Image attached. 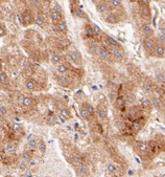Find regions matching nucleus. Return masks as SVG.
Masks as SVG:
<instances>
[{"mask_svg":"<svg viewBox=\"0 0 165 177\" xmlns=\"http://www.w3.org/2000/svg\"><path fill=\"white\" fill-rule=\"evenodd\" d=\"M150 102H152V106H154L155 108H160V107L162 106L161 101L158 98H154Z\"/></svg>","mask_w":165,"mask_h":177,"instance_id":"nucleus-28","label":"nucleus"},{"mask_svg":"<svg viewBox=\"0 0 165 177\" xmlns=\"http://www.w3.org/2000/svg\"><path fill=\"white\" fill-rule=\"evenodd\" d=\"M106 22L110 24H116L119 22V19H118V17L115 14H109L106 17Z\"/></svg>","mask_w":165,"mask_h":177,"instance_id":"nucleus-12","label":"nucleus"},{"mask_svg":"<svg viewBox=\"0 0 165 177\" xmlns=\"http://www.w3.org/2000/svg\"><path fill=\"white\" fill-rule=\"evenodd\" d=\"M155 54H156V56L158 58H164V55H165L164 44H159V45H156Z\"/></svg>","mask_w":165,"mask_h":177,"instance_id":"nucleus-7","label":"nucleus"},{"mask_svg":"<svg viewBox=\"0 0 165 177\" xmlns=\"http://www.w3.org/2000/svg\"><path fill=\"white\" fill-rule=\"evenodd\" d=\"M37 67H38L37 64H31V65L28 66V69L32 71V73H36V71H37Z\"/></svg>","mask_w":165,"mask_h":177,"instance_id":"nucleus-44","label":"nucleus"},{"mask_svg":"<svg viewBox=\"0 0 165 177\" xmlns=\"http://www.w3.org/2000/svg\"><path fill=\"white\" fill-rule=\"evenodd\" d=\"M0 83L1 84H7L9 83V77L5 71H0Z\"/></svg>","mask_w":165,"mask_h":177,"instance_id":"nucleus-24","label":"nucleus"},{"mask_svg":"<svg viewBox=\"0 0 165 177\" xmlns=\"http://www.w3.org/2000/svg\"><path fill=\"white\" fill-rule=\"evenodd\" d=\"M22 157H23L24 160H29L31 159V153H29L28 151H24L23 153H22Z\"/></svg>","mask_w":165,"mask_h":177,"instance_id":"nucleus-41","label":"nucleus"},{"mask_svg":"<svg viewBox=\"0 0 165 177\" xmlns=\"http://www.w3.org/2000/svg\"><path fill=\"white\" fill-rule=\"evenodd\" d=\"M110 54H112V56L117 60H122L123 57H125L123 51L120 48H117V47H111V51H110Z\"/></svg>","mask_w":165,"mask_h":177,"instance_id":"nucleus-5","label":"nucleus"},{"mask_svg":"<svg viewBox=\"0 0 165 177\" xmlns=\"http://www.w3.org/2000/svg\"><path fill=\"white\" fill-rule=\"evenodd\" d=\"M97 11L99 13H107L109 11V5L106 3V2H99V3H97Z\"/></svg>","mask_w":165,"mask_h":177,"instance_id":"nucleus-15","label":"nucleus"},{"mask_svg":"<svg viewBox=\"0 0 165 177\" xmlns=\"http://www.w3.org/2000/svg\"><path fill=\"white\" fill-rule=\"evenodd\" d=\"M141 33L143 34L145 38H150L154 35V30L150 25H143L141 29Z\"/></svg>","mask_w":165,"mask_h":177,"instance_id":"nucleus-8","label":"nucleus"},{"mask_svg":"<svg viewBox=\"0 0 165 177\" xmlns=\"http://www.w3.org/2000/svg\"><path fill=\"white\" fill-rule=\"evenodd\" d=\"M117 105H118V106H119V105H120V106H122V100L118 99L117 100Z\"/></svg>","mask_w":165,"mask_h":177,"instance_id":"nucleus-49","label":"nucleus"},{"mask_svg":"<svg viewBox=\"0 0 165 177\" xmlns=\"http://www.w3.org/2000/svg\"><path fill=\"white\" fill-rule=\"evenodd\" d=\"M85 109L87 110L88 113L90 114V117L91 115H94V113H95V109H94V107L92 106V105H90V104H88L86 105V107H85Z\"/></svg>","mask_w":165,"mask_h":177,"instance_id":"nucleus-31","label":"nucleus"},{"mask_svg":"<svg viewBox=\"0 0 165 177\" xmlns=\"http://www.w3.org/2000/svg\"><path fill=\"white\" fill-rule=\"evenodd\" d=\"M89 51L92 52V54H96L98 51V46L97 44H96L95 42H92L91 44L89 45Z\"/></svg>","mask_w":165,"mask_h":177,"instance_id":"nucleus-30","label":"nucleus"},{"mask_svg":"<svg viewBox=\"0 0 165 177\" xmlns=\"http://www.w3.org/2000/svg\"><path fill=\"white\" fill-rule=\"evenodd\" d=\"M32 103H34V101H32V96H23V99H22V105H23L24 107H26V108L32 107Z\"/></svg>","mask_w":165,"mask_h":177,"instance_id":"nucleus-14","label":"nucleus"},{"mask_svg":"<svg viewBox=\"0 0 165 177\" xmlns=\"http://www.w3.org/2000/svg\"><path fill=\"white\" fill-rule=\"evenodd\" d=\"M120 5H121V0H112L111 7H113V9H117Z\"/></svg>","mask_w":165,"mask_h":177,"instance_id":"nucleus-34","label":"nucleus"},{"mask_svg":"<svg viewBox=\"0 0 165 177\" xmlns=\"http://www.w3.org/2000/svg\"><path fill=\"white\" fill-rule=\"evenodd\" d=\"M110 96H111V100H113V101H114L115 99H116V98H115V96H116V95H115V93H114V92H113V93H111V95H110Z\"/></svg>","mask_w":165,"mask_h":177,"instance_id":"nucleus-50","label":"nucleus"},{"mask_svg":"<svg viewBox=\"0 0 165 177\" xmlns=\"http://www.w3.org/2000/svg\"><path fill=\"white\" fill-rule=\"evenodd\" d=\"M138 148H139V150L141 152H143V153H146V152L150 151V146H148V144L145 142H139Z\"/></svg>","mask_w":165,"mask_h":177,"instance_id":"nucleus-20","label":"nucleus"},{"mask_svg":"<svg viewBox=\"0 0 165 177\" xmlns=\"http://www.w3.org/2000/svg\"><path fill=\"white\" fill-rule=\"evenodd\" d=\"M98 54H99V56H100L101 59H104V60H108V59H110V56H111L110 51H109L107 48H104V46H103V47H100L99 49H98Z\"/></svg>","mask_w":165,"mask_h":177,"instance_id":"nucleus-11","label":"nucleus"},{"mask_svg":"<svg viewBox=\"0 0 165 177\" xmlns=\"http://www.w3.org/2000/svg\"><path fill=\"white\" fill-rule=\"evenodd\" d=\"M137 113H138V110L135 109V108H131L130 110H129V114H130L131 117H135Z\"/></svg>","mask_w":165,"mask_h":177,"instance_id":"nucleus-45","label":"nucleus"},{"mask_svg":"<svg viewBox=\"0 0 165 177\" xmlns=\"http://www.w3.org/2000/svg\"><path fill=\"white\" fill-rule=\"evenodd\" d=\"M142 129V124L140 122H134L133 123V130L135 132H138Z\"/></svg>","mask_w":165,"mask_h":177,"instance_id":"nucleus-29","label":"nucleus"},{"mask_svg":"<svg viewBox=\"0 0 165 177\" xmlns=\"http://www.w3.org/2000/svg\"><path fill=\"white\" fill-rule=\"evenodd\" d=\"M130 1H132V2H135V1H137V0H130Z\"/></svg>","mask_w":165,"mask_h":177,"instance_id":"nucleus-52","label":"nucleus"},{"mask_svg":"<svg viewBox=\"0 0 165 177\" xmlns=\"http://www.w3.org/2000/svg\"><path fill=\"white\" fill-rule=\"evenodd\" d=\"M143 47L145 49V51H147L148 54H153L156 47V43L153 40V38H145L143 41Z\"/></svg>","mask_w":165,"mask_h":177,"instance_id":"nucleus-2","label":"nucleus"},{"mask_svg":"<svg viewBox=\"0 0 165 177\" xmlns=\"http://www.w3.org/2000/svg\"><path fill=\"white\" fill-rule=\"evenodd\" d=\"M59 84L62 85L63 87H67L70 85V79L68 77H65V76H62L59 78Z\"/></svg>","mask_w":165,"mask_h":177,"instance_id":"nucleus-17","label":"nucleus"},{"mask_svg":"<svg viewBox=\"0 0 165 177\" xmlns=\"http://www.w3.org/2000/svg\"><path fill=\"white\" fill-rule=\"evenodd\" d=\"M157 81L160 82V83H164V81H165L164 73H158V74H157Z\"/></svg>","mask_w":165,"mask_h":177,"instance_id":"nucleus-42","label":"nucleus"},{"mask_svg":"<svg viewBox=\"0 0 165 177\" xmlns=\"http://www.w3.org/2000/svg\"><path fill=\"white\" fill-rule=\"evenodd\" d=\"M139 14L145 21H150V18H152V12H150V9L148 5H141L139 10Z\"/></svg>","mask_w":165,"mask_h":177,"instance_id":"nucleus-3","label":"nucleus"},{"mask_svg":"<svg viewBox=\"0 0 165 177\" xmlns=\"http://www.w3.org/2000/svg\"><path fill=\"white\" fill-rule=\"evenodd\" d=\"M7 113V108L4 105H1L0 106V115H5Z\"/></svg>","mask_w":165,"mask_h":177,"instance_id":"nucleus-40","label":"nucleus"},{"mask_svg":"<svg viewBox=\"0 0 165 177\" xmlns=\"http://www.w3.org/2000/svg\"><path fill=\"white\" fill-rule=\"evenodd\" d=\"M60 117L63 121H67L69 120L71 117V114H70V111L68 109H62L61 112H60Z\"/></svg>","mask_w":165,"mask_h":177,"instance_id":"nucleus-18","label":"nucleus"},{"mask_svg":"<svg viewBox=\"0 0 165 177\" xmlns=\"http://www.w3.org/2000/svg\"><path fill=\"white\" fill-rule=\"evenodd\" d=\"M70 162H71V164H72L73 166H79V165H81V158H79L78 155H75V154L71 155Z\"/></svg>","mask_w":165,"mask_h":177,"instance_id":"nucleus-25","label":"nucleus"},{"mask_svg":"<svg viewBox=\"0 0 165 177\" xmlns=\"http://www.w3.org/2000/svg\"><path fill=\"white\" fill-rule=\"evenodd\" d=\"M150 106H152V102H150V100H143V101H142V107H144V108H150Z\"/></svg>","mask_w":165,"mask_h":177,"instance_id":"nucleus-36","label":"nucleus"},{"mask_svg":"<svg viewBox=\"0 0 165 177\" xmlns=\"http://www.w3.org/2000/svg\"><path fill=\"white\" fill-rule=\"evenodd\" d=\"M68 57H69V59L72 61L74 64H82V55L81 52L76 51H70L69 54H68Z\"/></svg>","mask_w":165,"mask_h":177,"instance_id":"nucleus-4","label":"nucleus"},{"mask_svg":"<svg viewBox=\"0 0 165 177\" xmlns=\"http://www.w3.org/2000/svg\"><path fill=\"white\" fill-rule=\"evenodd\" d=\"M144 90L146 91L147 93L153 92V87H152V85H145V86H144Z\"/></svg>","mask_w":165,"mask_h":177,"instance_id":"nucleus-46","label":"nucleus"},{"mask_svg":"<svg viewBox=\"0 0 165 177\" xmlns=\"http://www.w3.org/2000/svg\"><path fill=\"white\" fill-rule=\"evenodd\" d=\"M35 22V18H34V15L31 11H25L23 14H22V18H21V23L23 24L24 26H27V25H31Z\"/></svg>","mask_w":165,"mask_h":177,"instance_id":"nucleus-1","label":"nucleus"},{"mask_svg":"<svg viewBox=\"0 0 165 177\" xmlns=\"http://www.w3.org/2000/svg\"><path fill=\"white\" fill-rule=\"evenodd\" d=\"M61 60H62V56L60 54H57V52H53L50 57V61L52 64H59V63L61 62Z\"/></svg>","mask_w":165,"mask_h":177,"instance_id":"nucleus-16","label":"nucleus"},{"mask_svg":"<svg viewBox=\"0 0 165 177\" xmlns=\"http://www.w3.org/2000/svg\"><path fill=\"white\" fill-rule=\"evenodd\" d=\"M49 16H50V19L52 21H56V22H59V21H62V18H63V15L61 12H57V11H54L52 10L50 14H49Z\"/></svg>","mask_w":165,"mask_h":177,"instance_id":"nucleus-6","label":"nucleus"},{"mask_svg":"<svg viewBox=\"0 0 165 177\" xmlns=\"http://www.w3.org/2000/svg\"><path fill=\"white\" fill-rule=\"evenodd\" d=\"M19 1H21V2H25L26 0H19Z\"/></svg>","mask_w":165,"mask_h":177,"instance_id":"nucleus-51","label":"nucleus"},{"mask_svg":"<svg viewBox=\"0 0 165 177\" xmlns=\"http://www.w3.org/2000/svg\"><path fill=\"white\" fill-rule=\"evenodd\" d=\"M76 15H78V17H81V18H87V16L85 15V14L82 13V11H76Z\"/></svg>","mask_w":165,"mask_h":177,"instance_id":"nucleus-47","label":"nucleus"},{"mask_svg":"<svg viewBox=\"0 0 165 177\" xmlns=\"http://www.w3.org/2000/svg\"><path fill=\"white\" fill-rule=\"evenodd\" d=\"M47 122L49 124H56L57 123V118H56L54 115H50V117H48Z\"/></svg>","mask_w":165,"mask_h":177,"instance_id":"nucleus-43","label":"nucleus"},{"mask_svg":"<svg viewBox=\"0 0 165 177\" xmlns=\"http://www.w3.org/2000/svg\"><path fill=\"white\" fill-rule=\"evenodd\" d=\"M97 114H98V117H99V118H101V120H106V118H107V112H106V110L99 108V109L97 110Z\"/></svg>","mask_w":165,"mask_h":177,"instance_id":"nucleus-32","label":"nucleus"},{"mask_svg":"<svg viewBox=\"0 0 165 177\" xmlns=\"http://www.w3.org/2000/svg\"><path fill=\"white\" fill-rule=\"evenodd\" d=\"M39 149H40V151H41V153H45V151H46V146H45V143L43 142V140H41L40 142V145H39Z\"/></svg>","mask_w":165,"mask_h":177,"instance_id":"nucleus-38","label":"nucleus"},{"mask_svg":"<svg viewBox=\"0 0 165 177\" xmlns=\"http://www.w3.org/2000/svg\"><path fill=\"white\" fill-rule=\"evenodd\" d=\"M25 87H26V89H28V90H31V91L36 90V83H35L34 80L27 79L26 82H25Z\"/></svg>","mask_w":165,"mask_h":177,"instance_id":"nucleus-19","label":"nucleus"},{"mask_svg":"<svg viewBox=\"0 0 165 177\" xmlns=\"http://www.w3.org/2000/svg\"><path fill=\"white\" fill-rule=\"evenodd\" d=\"M139 3L141 5H148L150 4V0H139Z\"/></svg>","mask_w":165,"mask_h":177,"instance_id":"nucleus-48","label":"nucleus"},{"mask_svg":"<svg viewBox=\"0 0 165 177\" xmlns=\"http://www.w3.org/2000/svg\"><path fill=\"white\" fill-rule=\"evenodd\" d=\"M57 73H67L68 68H67V66H66L65 64H63V63H62V64L57 65Z\"/></svg>","mask_w":165,"mask_h":177,"instance_id":"nucleus-27","label":"nucleus"},{"mask_svg":"<svg viewBox=\"0 0 165 177\" xmlns=\"http://www.w3.org/2000/svg\"><path fill=\"white\" fill-rule=\"evenodd\" d=\"M35 22L38 24L39 26L41 27H44L45 26V24H46V20H45V17L42 15H38L37 16V18L35 19Z\"/></svg>","mask_w":165,"mask_h":177,"instance_id":"nucleus-21","label":"nucleus"},{"mask_svg":"<svg viewBox=\"0 0 165 177\" xmlns=\"http://www.w3.org/2000/svg\"><path fill=\"white\" fill-rule=\"evenodd\" d=\"M89 166H88L87 164H82L79 165V170H78V173L81 176H87L89 175Z\"/></svg>","mask_w":165,"mask_h":177,"instance_id":"nucleus-9","label":"nucleus"},{"mask_svg":"<svg viewBox=\"0 0 165 177\" xmlns=\"http://www.w3.org/2000/svg\"><path fill=\"white\" fill-rule=\"evenodd\" d=\"M79 115H81V117L84 118V120H88V118L90 117V114L85 108H81V110H79Z\"/></svg>","mask_w":165,"mask_h":177,"instance_id":"nucleus-26","label":"nucleus"},{"mask_svg":"<svg viewBox=\"0 0 165 177\" xmlns=\"http://www.w3.org/2000/svg\"><path fill=\"white\" fill-rule=\"evenodd\" d=\"M91 27H92V30H93V32H94V34H95V35H99V34H101V29H100L97 25H96V24H92Z\"/></svg>","mask_w":165,"mask_h":177,"instance_id":"nucleus-35","label":"nucleus"},{"mask_svg":"<svg viewBox=\"0 0 165 177\" xmlns=\"http://www.w3.org/2000/svg\"><path fill=\"white\" fill-rule=\"evenodd\" d=\"M108 171L110 173H114L115 171H116V166H115L114 164H112V162L111 164H109L108 165Z\"/></svg>","mask_w":165,"mask_h":177,"instance_id":"nucleus-39","label":"nucleus"},{"mask_svg":"<svg viewBox=\"0 0 165 177\" xmlns=\"http://www.w3.org/2000/svg\"><path fill=\"white\" fill-rule=\"evenodd\" d=\"M11 128H12L13 131H15V132H19V131H21L22 127H21L20 124H18V123H13L12 125H11Z\"/></svg>","mask_w":165,"mask_h":177,"instance_id":"nucleus-33","label":"nucleus"},{"mask_svg":"<svg viewBox=\"0 0 165 177\" xmlns=\"http://www.w3.org/2000/svg\"><path fill=\"white\" fill-rule=\"evenodd\" d=\"M106 41H107V43H108V45H110L111 47H117V48L121 47V46H120V44L116 41V39L110 37V36H107V37H106Z\"/></svg>","mask_w":165,"mask_h":177,"instance_id":"nucleus-10","label":"nucleus"},{"mask_svg":"<svg viewBox=\"0 0 165 177\" xmlns=\"http://www.w3.org/2000/svg\"><path fill=\"white\" fill-rule=\"evenodd\" d=\"M57 29L59 30L60 33H63V34H66L68 30L67 24L65 23V21H59L57 23Z\"/></svg>","mask_w":165,"mask_h":177,"instance_id":"nucleus-13","label":"nucleus"},{"mask_svg":"<svg viewBox=\"0 0 165 177\" xmlns=\"http://www.w3.org/2000/svg\"><path fill=\"white\" fill-rule=\"evenodd\" d=\"M5 151L10 154H14L16 152V146L13 143H7L5 145Z\"/></svg>","mask_w":165,"mask_h":177,"instance_id":"nucleus-22","label":"nucleus"},{"mask_svg":"<svg viewBox=\"0 0 165 177\" xmlns=\"http://www.w3.org/2000/svg\"><path fill=\"white\" fill-rule=\"evenodd\" d=\"M27 147L29 149H32V150H35V149L38 148V140L36 139V138H32V139L28 140V143H27Z\"/></svg>","mask_w":165,"mask_h":177,"instance_id":"nucleus-23","label":"nucleus"},{"mask_svg":"<svg viewBox=\"0 0 165 177\" xmlns=\"http://www.w3.org/2000/svg\"><path fill=\"white\" fill-rule=\"evenodd\" d=\"M7 34V30L5 29V26L3 25H0V38L1 37H4L5 35Z\"/></svg>","mask_w":165,"mask_h":177,"instance_id":"nucleus-37","label":"nucleus"}]
</instances>
